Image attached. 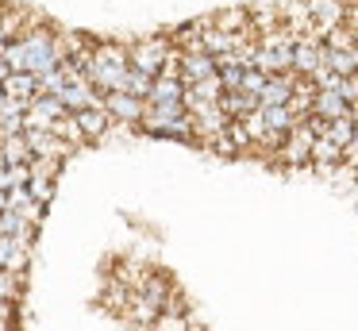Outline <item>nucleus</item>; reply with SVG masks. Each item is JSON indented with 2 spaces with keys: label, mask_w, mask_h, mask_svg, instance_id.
<instances>
[{
  "label": "nucleus",
  "mask_w": 358,
  "mask_h": 331,
  "mask_svg": "<svg viewBox=\"0 0 358 331\" xmlns=\"http://www.w3.org/2000/svg\"><path fill=\"white\" fill-rule=\"evenodd\" d=\"M4 58H8L12 73H31V77H39V81L47 73H55L66 62L62 46H58V35L50 27H43V23H31L20 38H12V43L4 46Z\"/></svg>",
  "instance_id": "f257e3e1"
},
{
  "label": "nucleus",
  "mask_w": 358,
  "mask_h": 331,
  "mask_svg": "<svg viewBox=\"0 0 358 331\" xmlns=\"http://www.w3.org/2000/svg\"><path fill=\"white\" fill-rule=\"evenodd\" d=\"M81 73H85V81L93 85L96 92H120V81H124L127 73V46L124 43H101L89 50L85 66H81Z\"/></svg>",
  "instance_id": "f03ea898"
},
{
  "label": "nucleus",
  "mask_w": 358,
  "mask_h": 331,
  "mask_svg": "<svg viewBox=\"0 0 358 331\" xmlns=\"http://www.w3.org/2000/svg\"><path fill=\"white\" fill-rule=\"evenodd\" d=\"M293 43L296 35L281 23V27H270L258 35V46H255V62L250 69L266 77H281V73H293Z\"/></svg>",
  "instance_id": "7ed1b4c3"
},
{
  "label": "nucleus",
  "mask_w": 358,
  "mask_h": 331,
  "mask_svg": "<svg viewBox=\"0 0 358 331\" xmlns=\"http://www.w3.org/2000/svg\"><path fill=\"white\" fill-rule=\"evenodd\" d=\"M139 127L158 139H181V143L193 139V120H189L185 104H147Z\"/></svg>",
  "instance_id": "20e7f679"
},
{
  "label": "nucleus",
  "mask_w": 358,
  "mask_h": 331,
  "mask_svg": "<svg viewBox=\"0 0 358 331\" xmlns=\"http://www.w3.org/2000/svg\"><path fill=\"white\" fill-rule=\"evenodd\" d=\"M173 54H178V46H173L170 38L147 35V38H135V43H127V66H131L135 73H143V77H150V81H155Z\"/></svg>",
  "instance_id": "39448f33"
},
{
  "label": "nucleus",
  "mask_w": 358,
  "mask_h": 331,
  "mask_svg": "<svg viewBox=\"0 0 358 331\" xmlns=\"http://www.w3.org/2000/svg\"><path fill=\"white\" fill-rule=\"evenodd\" d=\"M312 143H316V127H312V120H304L285 135L278 158L285 162V166H312Z\"/></svg>",
  "instance_id": "423d86ee"
},
{
  "label": "nucleus",
  "mask_w": 358,
  "mask_h": 331,
  "mask_svg": "<svg viewBox=\"0 0 358 331\" xmlns=\"http://www.w3.org/2000/svg\"><path fill=\"white\" fill-rule=\"evenodd\" d=\"M66 115L70 112L62 108V100H55L50 92H39V97L24 108V131H55V123L66 120Z\"/></svg>",
  "instance_id": "0eeeda50"
},
{
  "label": "nucleus",
  "mask_w": 358,
  "mask_h": 331,
  "mask_svg": "<svg viewBox=\"0 0 358 331\" xmlns=\"http://www.w3.org/2000/svg\"><path fill=\"white\" fill-rule=\"evenodd\" d=\"M320 66H324V38L312 31V35H296L293 43V73L304 77V81H312V77L320 73Z\"/></svg>",
  "instance_id": "6e6552de"
},
{
  "label": "nucleus",
  "mask_w": 358,
  "mask_h": 331,
  "mask_svg": "<svg viewBox=\"0 0 358 331\" xmlns=\"http://www.w3.org/2000/svg\"><path fill=\"white\" fill-rule=\"evenodd\" d=\"M101 108L108 115V123H120V127H139L143 112H147V100H135L127 92H104Z\"/></svg>",
  "instance_id": "1a4fd4ad"
},
{
  "label": "nucleus",
  "mask_w": 358,
  "mask_h": 331,
  "mask_svg": "<svg viewBox=\"0 0 358 331\" xmlns=\"http://www.w3.org/2000/svg\"><path fill=\"white\" fill-rule=\"evenodd\" d=\"M304 8H308V23L320 38L343 27V15H347V0H304Z\"/></svg>",
  "instance_id": "9d476101"
},
{
  "label": "nucleus",
  "mask_w": 358,
  "mask_h": 331,
  "mask_svg": "<svg viewBox=\"0 0 358 331\" xmlns=\"http://www.w3.org/2000/svg\"><path fill=\"white\" fill-rule=\"evenodd\" d=\"M58 189V162H31V177H27V192L39 208H47L55 200Z\"/></svg>",
  "instance_id": "9b49d317"
},
{
  "label": "nucleus",
  "mask_w": 358,
  "mask_h": 331,
  "mask_svg": "<svg viewBox=\"0 0 358 331\" xmlns=\"http://www.w3.org/2000/svg\"><path fill=\"white\" fill-rule=\"evenodd\" d=\"M178 73L185 85H201V81H208V77H216L220 66H216V58H208L204 50H178Z\"/></svg>",
  "instance_id": "f8f14e48"
},
{
  "label": "nucleus",
  "mask_w": 358,
  "mask_h": 331,
  "mask_svg": "<svg viewBox=\"0 0 358 331\" xmlns=\"http://www.w3.org/2000/svg\"><path fill=\"white\" fill-rule=\"evenodd\" d=\"M27 266H31V243L0 235V269H8V274H24V277H27Z\"/></svg>",
  "instance_id": "ddd939ff"
},
{
  "label": "nucleus",
  "mask_w": 358,
  "mask_h": 331,
  "mask_svg": "<svg viewBox=\"0 0 358 331\" xmlns=\"http://www.w3.org/2000/svg\"><path fill=\"white\" fill-rule=\"evenodd\" d=\"M293 85H296V73L266 77L262 92H258V108H285L293 100Z\"/></svg>",
  "instance_id": "4468645a"
},
{
  "label": "nucleus",
  "mask_w": 358,
  "mask_h": 331,
  "mask_svg": "<svg viewBox=\"0 0 358 331\" xmlns=\"http://www.w3.org/2000/svg\"><path fill=\"white\" fill-rule=\"evenodd\" d=\"M4 89V100H16V104H31L35 97H39V77L31 73H8V81L0 85Z\"/></svg>",
  "instance_id": "2eb2a0df"
},
{
  "label": "nucleus",
  "mask_w": 358,
  "mask_h": 331,
  "mask_svg": "<svg viewBox=\"0 0 358 331\" xmlns=\"http://www.w3.org/2000/svg\"><path fill=\"white\" fill-rule=\"evenodd\" d=\"M312 115H316V120H324V123L347 120V115H350V104L339 97V92H320V89H316V100H312Z\"/></svg>",
  "instance_id": "dca6fc26"
},
{
  "label": "nucleus",
  "mask_w": 358,
  "mask_h": 331,
  "mask_svg": "<svg viewBox=\"0 0 358 331\" xmlns=\"http://www.w3.org/2000/svg\"><path fill=\"white\" fill-rule=\"evenodd\" d=\"M73 123H78V131H81V139H85V143L104 139V131L112 127L108 115H104V108H85V112H73Z\"/></svg>",
  "instance_id": "f3484780"
},
{
  "label": "nucleus",
  "mask_w": 358,
  "mask_h": 331,
  "mask_svg": "<svg viewBox=\"0 0 358 331\" xmlns=\"http://www.w3.org/2000/svg\"><path fill=\"white\" fill-rule=\"evenodd\" d=\"M220 112L227 115V120H247L250 112H258V97H250V92H224L220 97Z\"/></svg>",
  "instance_id": "a211bd4d"
},
{
  "label": "nucleus",
  "mask_w": 358,
  "mask_h": 331,
  "mask_svg": "<svg viewBox=\"0 0 358 331\" xmlns=\"http://www.w3.org/2000/svg\"><path fill=\"white\" fill-rule=\"evenodd\" d=\"M8 212L24 216V220L31 223V227H39V220H43V212H47V208L35 204L31 192H27V185H20V189H12V192H8Z\"/></svg>",
  "instance_id": "6ab92c4d"
},
{
  "label": "nucleus",
  "mask_w": 358,
  "mask_h": 331,
  "mask_svg": "<svg viewBox=\"0 0 358 331\" xmlns=\"http://www.w3.org/2000/svg\"><path fill=\"white\" fill-rule=\"evenodd\" d=\"M0 158L8 166H31V146H27L24 135H8L0 139Z\"/></svg>",
  "instance_id": "aec40b11"
},
{
  "label": "nucleus",
  "mask_w": 358,
  "mask_h": 331,
  "mask_svg": "<svg viewBox=\"0 0 358 331\" xmlns=\"http://www.w3.org/2000/svg\"><path fill=\"white\" fill-rule=\"evenodd\" d=\"M339 162H347V150H339V146L327 143L324 135H316V143H312V166H320V169H335Z\"/></svg>",
  "instance_id": "412c9836"
},
{
  "label": "nucleus",
  "mask_w": 358,
  "mask_h": 331,
  "mask_svg": "<svg viewBox=\"0 0 358 331\" xmlns=\"http://www.w3.org/2000/svg\"><path fill=\"white\" fill-rule=\"evenodd\" d=\"M24 135V104L16 100H0V139Z\"/></svg>",
  "instance_id": "4be33fe9"
},
{
  "label": "nucleus",
  "mask_w": 358,
  "mask_h": 331,
  "mask_svg": "<svg viewBox=\"0 0 358 331\" xmlns=\"http://www.w3.org/2000/svg\"><path fill=\"white\" fill-rule=\"evenodd\" d=\"M0 235H8V239H24V243H31L35 239V227L24 220V216H16V212H0Z\"/></svg>",
  "instance_id": "5701e85b"
},
{
  "label": "nucleus",
  "mask_w": 358,
  "mask_h": 331,
  "mask_svg": "<svg viewBox=\"0 0 358 331\" xmlns=\"http://www.w3.org/2000/svg\"><path fill=\"white\" fill-rule=\"evenodd\" d=\"M320 135H324L327 143H335L339 150H347L350 139H355V123H350V115H347V120H331V123H324V131H320Z\"/></svg>",
  "instance_id": "b1692460"
},
{
  "label": "nucleus",
  "mask_w": 358,
  "mask_h": 331,
  "mask_svg": "<svg viewBox=\"0 0 358 331\" xmlns=\"http://www.w3.org/2000/svg\"><path fill=\"white\" fill-rule=\"evenodd\" d=\"M24 285H27L24 274H8V269H0V300L20 304V297H24Z\"/></svg>",
  "instance_id": "393cba45"
},
{
  "label": "nucleus",
  "mask_w": 358,
  "mask_h": 331,
  "mask_svg": "<svg viewBox=\"0 0 358 331\" xmlns=\"http://www.w3.org/2000/svg\"><path fill=\"white\" fill-rule=\"evenodd\" d=\"M266 85V73H258V69H243V81H239V92H250V97H258Z\"/></svg>",
  "instance_id": "a878e982"
},
{
  "label": "nucleus",
  "mask_w": 358,
  "mask_h": 331,
  "mask_svg": "<svg viewBox=\"0 0 358 331\" xmlns=\"http://www.w3.org/2000/svg\"><path fill=\"white\" fill-rule=\"evenodd\" d=\"M339 97L347 100V104H358V73H350L339 81Z\"/></svg>",
  "instance_id": "bb28decb"
},
{
  "label": "nucleus",
  "mask_w": 358,
  "mask_h": 331,
  "mask_svg": "<svg viewBox=\"0 0 358 331\" xmlns=\"http://www.w3.org/2000/svg\"><path fill=\"white\" fill-rule=\"evenodd\" d=\"M8 73H12V66H8V58H4V50H0V85L8 81Z\"/></svg>",
  "instance_id": "cd10ccee"
},
{
  "label": "nucleus",
  "mask_w": 358,
  "mask_h": 331,
  "mask_svg": "<svg viewBox=\"0 0 358 331\" xmlns=\"http://www.w3.org/2000/svg\"><path fill=\"white\" fill-rule=\"evenodd\" d=\"M358 158V131H355V139H350V146H347V162H355Z\"/></svg>",
  "instance_id": "c85d7f7f"
},
{
  "label": "nucleus",
  "mask_w": 358,
  "mask_h": 331,
  "mask_svg": "<svg viewBox=\"0 0 358 331\" xmlns=\"http://www.w3.org/2000/svg\"><path fill=\"white\" fill-rule=\"evenodd\" d=\"M350 123H355V131H358V104H350Z\"/></svg>",
  "instance_id": "c756f323"
},
{
  "label": "nucleus",
  "mask_w": 358,
  "mask_h": 331,
  "mask_svg": "<svg viewBox=\"0 0 358 331\" xmlns=\"http://www.w3.org/2000/svg\"><path fill=\"white\" fill-rule=\"evenodd\" d=\"M4 208H8V192H0V212H4Z\"/></svg>",
  "instance_id": "7c9ffc66"
}]
</instances>
